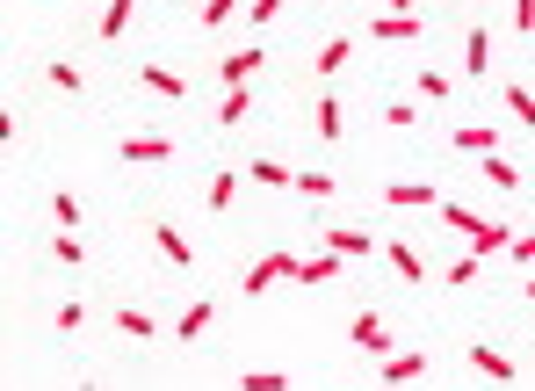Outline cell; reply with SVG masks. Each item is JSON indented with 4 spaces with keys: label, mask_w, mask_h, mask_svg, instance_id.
I'll list each match as a JSON object with an SVG mask.
<instances>
[{
    "label": "cell",
    "mask_w": 535,
    "mask_h": 391,
    "mask_svg": "<svg viewBox=\"0 0 535 391\" xmlns=\"http://www.w3.org/2000/svg\"><path fill=\"white\" fill-rule=\"evenodd\" d=\"M297 268H304V254L275 247V254H261V261H254V268H246V276H239V290H246V297H261L268 283H297Z\"/></svg>",
    "instance_id": "obj_1"
},
{
    "label": "cell",
    "mask_w": 535,
    "mask_h": 391,
    "mask_svg": "<svg viewBox=\"0 0 535 391\" xmlns=\"http://www.w3.org/2000/svg\"><path fill=\"white\" fill-rule=\"evenodd\" d=\"M116 160H123V167H167V160H174V138H167V131H123Z\"/></svg>",
    "instance_id": "obj_2"
},
{
    "label": "cell",
    "mask_w": 535,
    "mask_h": 391,
    "mask_svg": "<svg viewBox=\"0 0 535 391\" xmlns=\"http://www.w3.org/2000/svg\"><path fill=\"white\" fill-rule=\"evenodd\" d=\"M319 239H326L340 261H369V254H376V232H362V225H326Z\"/></svg>",
    "instance_id": "obj_3"
},
{
    "label": "cell",
    "mask_w": 535,
    "mask_h": 391,
    "mask_svg": "<svg viewBox=\"0 0 535 391\" xmlns=\"http://www.w3.org/2000/svg\"><path fill=\"white\" fill-rule=\"evenodd\" d=\"M348 341H355L362 355H384V348H391V319H384V312H355V319H348Z\"/></svg>",
    "instance_id": "obj_4"
},
{
    "label": "cell",
    "mask_w": 535,
    "mask_h": 391,
    "mask_svg": "<svg viewBox=\"0 0 535 391\" xmlns=\"http://www.w3.org/2000/svg\"><path fill=\"white\" fill-rule=\"evenodd\" d=\"M470 370L492 377V384H521V363H514V355H499V348H485V341H470Z\"/></svg>",
    "instance_id": "obj_5"
},
{
    "label": "cell",
    "mask_w": 535,
    "mask_h": 391,
    "mask_svg": "<svg viewBox=\"0 0 535 391\" xmlns=\"http://www.w3.org/2000/svg\"><path fill=\"white\" fill-rule=\"evenodd\" d=\"M261 66H268V51H254V44H246V51H225V58H217V80H225V87H246Z\"/></svg>",
    "instance_id": "obj_6"
},
{
    "label": "cell",
    "mask_w": 535,
    "mask_h": 391,
    "mask_svg": "<svg viewBox=\"0 0 535 391\" xmlns=\"http://www.w3.org/2000/svg\"><path fill=\"white\" fill-rule=\"evenodd\" d=\"M369 37H376V44H413V37H427V22H420V15H376Z\"/></svg>",
    "instance_id": "obj_7"
},
{
    "label": "cell",
    "mask_w": 535,
    "mask_h": 391,
    "mask_svg": "<svg viewBox=\"0 0 535 391\" xmlns=\"http://www.w3.org/2000/svg\"><path fill=\"white\" fill-rule=\"evenodd\" d=\"M463 239H470V254L485 261V254H507V247H514V225H492V218H478Z\"/></svg>",
    "instance_id": "obj_8"
},
{
    "label": "cell",
    "mask_w": 535,
    "mask_h": 391,
    "mask_svg": "<svg viewBox=\"0 0 535 391\" xmlns=\"http://www.w3.org/2000/svg\"><path fill=\"white\" fill-rule=\"evenodd\" d=\"M152 247H160L174 268H196V239H188L181 225H152Z\"/></svg>",
    "instance_id": "obj_9"
},
{
    "label": "cell",
    "mask_w": 535,
    "mask_h": 391,
    "mask_svg": "<svg viewBox=\"0 0 535 391\" xmlns=\"http://www.w3.org/2000/svg\"><path fill=\"white\" fill-rule=\"evenodd\" d=\"M434 363H427V348H405V355H384V370H376V377H384V384H413V377H427Z\"/></svg>",
    "instance_id": "obj_10"
},
{
    "label": "cell",
    "mask_w": 535,
    "mask_h": 391,
    "mask_svg": "<svg viewBox=\"0 0 535 391\" xmlns=\"http://www.w3.org/2000/svg\"><path fill=\"white\" fill-rule=\"evenodd\" d=\"M398 210H442V189H434V182H391L384 189Z\"/></svg>",
    "instance_id": "obj_11"
},
{
    "label": "cell",
    "mask_w": 535,
    "mask_h": 391,
    "mask_svg": "<svg viewBox=\"0 0 535 391\" xmlns=\"http://www.w3.org/2000/svg\"><path fill=\"white\" fill-rule=\"evenodd\" d=\"M138 80H145V87H152L160 102H188V80H181V73H167V66H152V58L138 66Z\"/></svg>",
    "instance_id": "obj_12"
},
{
    "label": "cell",
    "mask_w": 535,
    "mask_h": 391,
    "mask_svg": "<svg viewBox=\"0 0 535 391\" xmlns=\"http://www.w3.org/2000/svg\"><path fill=\"white\" fill-rule=\"evenodd\" d=\"M246 116H254V87H225V102H217V131H239Z\"/></svg>",
    "instance_id": "obj_13"
},
{
    "label": "cell",
    "mask_w": 535,
    "mask_h": 391,
    "mask_svg": "<svg viewBox=\"0 0 535 391\" xmlns=\"http://www.w3.org/2000/svg\"><path fill=\"white\" fill-rule=\"evenodd\" d=\"M348 58H355V37H326V44H319V58H311V73L333 80L340 66H348Z\"/></svg>",
    "instance_id": "obj_14"
},
{
    "label": "cell",
    "mask_w": 535,
    "mask_h": 391,
    "mask_svg": "<svg viewBox=\"0 0 535 391\" xmlns=\"http://www.w3.org/2000/svg\"><path fill=\"white\" fill-rule=\"evenodd\" d=\"M131 15H138V0H109V8H102V22H94V37H102V44H116L123 29H131Z\"/></svg>",
    "instance_id": "obj_15"
},
{
    "label": "cell",
    "mask_w": 535,
    "mask_h": 391,
    "mask_svg": "<svg viewBox=\"0 0 535 391\" xmlns=\"http://www.w3.org/2000/svg\"><path fill=\"white\" fill-rule=\"evenodd\" d=\"M463 73H470V80L492 73V37H485V29H470V37H463Z\"/></svg>",
    "instance_id": "obj_16"
},
{
    "label": "cell",
    "mask_w": 535,
    "mask_h": 391,
    "mask_svg": "<svg viewBox=\"0 0 535 391\" xmlns=\"http://www.w3.org/2000/svg\"><path fill=\"white\" fill-rule=\"evenodd\" d=\"M246 182H254V189H297V174L282 160H246Z\"/></svg>",
    "instance_id": "obj_17"
},
{
    "label": "cell",
    "mask_w": 535,
    "mask_h": 391,
    "mask_svg": "<svg viewBox=\"0 0 535 391\" xmlns=\"http://www.w3.org/2000/svg\"><path fill=\"white\" fill-rule=\"evenodd\" d=\"M239 174H246V167H217V174H210V218H225V210H232Z\"/></svg>",
    "instance_id": "obj_18"
},
{
    "label": "cell",
    "mask_w": 535,
    "mask_h": 391,
    "mask_svg": "<svg viewBox=\"0 0 535 391\" xmlns=\"http://www.w3.org/2000/svg\"><path fill=\"white\" fill-rule=\"evenodd\" d=\"M210 319H217V305H210V297H196V305H188V312L174 319V334H181V348H188V341H203V326H210Z\"/></svg>",
    "instance_id": "obj_19"
},
{
    "label": "cell",
    "mask_w": 535,
    "mask_h": 391,
    "mask_svg": "<svg viewBox=\"0 0 535 391\" xmlns=\"http://www.w3.org/2000/svg\"><path fill=\"white\" fill-rule=\"evenodd\" d=\"M116 326H123V341H152V334H160V319H152L145 305H123V312H116Z\"/></svg>",
    "instance_id": "obj_20"
},
{
    "label": "cell",
    "mask_w": 535,
    "mask_h": 391,
    "mask_svg": "<svg viewBox=\"0 0 535 391\" xmlns=\"http://www.w3.org/2000/svg\"><path fill=\"white\" fill-rule=\"evenodd\" d=\"M391 268H398V276L413 283V290L427 283V261H420V247H405V239H391Z\"/></svg>",
    "instance_id": "obj_21"
},
{
    "label": "cell",
    "mask_w": 535,
    "mask_h": 391,
    "mask_svg": "<svg viewBox=\"0 0 535 391\" xmlns=\"http://www.w3.org/2000/svg\"><path fill=\"white\" fill-rule=\"evenodd\" d=\"M311 131H319L326 145H333L340 131H348V116H340V102H333V95H319V109H311Z\"/></svg>",
    "instance_id": "obj_22"
},
{
    "label": "cell",
    "mask_w": 535,
    "mask_h": 391,
    "mask_svg": "<svg viewBox=\"0 0 535 391\" xmlns=\"http://www.w3.org/2000/svg\"><path fill=\"white\" fill-rule=\"evenodd\" d=\"M456 145L485 160V153H499V131H492V124H456Z\"/></svg>",
    "instance_id": "obj_23"
},
{
    "label": "cell",
    "mask_w": 535,
    "mask_h": 391,
    "mask_svg": "<svg viewBox=\"0 0 535 391\" xmlns=\"http://www.w3.org/2000/svg\"><path fill=\"white\" fill-rule=\"evenodd\" d=\"M478 174H485L492 189H521V167H514V160H499V153H485V160H478Z\"/></svg>",
    "instance_id": "obj_24"
},
{
    "label": "cell",
    "mask_w": 535,
    "mask_h": 391,
    "mask_svg": "<svg viewBox=\"0 0 535 391\" xmlns=\"http://www.w3.org/2000/svg\"><path fill=\"white\" fill-rule=\"evenodd\" d=\"M51 261H66V268H80V261H87V247H80V232H66V225H58V232H51Z\"/></svg>",
    "instance_id": "obj_25"
},
{
    "label": "cell",
    "mask_w": 535,
    "mask_h": 391,
    "mask_svg": "<svg viewBox=\"0 0 535 391\" xmlns=\"http://www.w3.org/2000/svg\"><path fill=\"white\" fill-rule=\"evenodd\" d=\"M51 326H58V334H66V341H73V334H80V326H87V305H80V297H66V305H58V312H51Z\"/></svg>",
    "instance_id": "obj_26"
},
{
    "label": "cell",
    "mask_w": 535,
    "mask_h": 391,
    "mask_svg": "<svg viewBox=\"0 0 535 391\" xmlns=\"http://www.w3.org/2000/svg\"><path fill=\"white\" fill-rule=\"evenodd\" d=\"M44 80H51V87H66V95H80V87H87V73H80V66H66V58H51Z\"/></svg>",
    "instance_id": "obj_27"
},
{
    "label": "cell",
    "mask_w": 535,
    "mask_h": 391,
    "mask_svg": "<svg viewBox=\"0 0 535 391\" xmlns=\"http://www.w3.org/2000/svg\"><path fill=\"white\" fill-rule=\"evenodd\" d=\"M507 109H514V124H528V131H535V95H528L521 80H507Z\"/></svg>",
    "instance_id": "obj_28"
},
{
    "label": "cell",
    "mask_w": 535,
    "mask_h": 391,
    "mask_svg": "<svg viewBox=\"0 0 535 391\" xmlns=\"http://www.w3.org/2000/svg\"><path fill=\"white\" fill-rule=\"evenodd\" d=\"M51 218L66 225V232H80V196H73V189H58V196H51Z\"/></svg>",
    "instance_id": "obj_29"
},
{
    "label": "cell",
    "mask_w": 535,
    "mask_h": 391,
    "mask_svg": "<svg viewBox=\"0 0 535 391\" xmlns=\"http://www.w3.org/2000/svg\"><path fill=\"white\" fill-rule=\"evenodd\" d=\"M239 8H246V0H203V8H196V22H203V29H217V22H232Z\"/></svg>",
    "instance_id": "obj_30"
},
{
    "label": "cell",
    "mask_w": 535,
    "mask_h": 391,
    "mask_svg": "<svg viewBox=\"0 0 535 391\" xmlns=\"http://www.w3.org/2000/svg\"><path fill=\"white\" fill-rule=\"evenodd\" d=\"M239 384L246 391H290V377H282V370H239Z\"/></svg>",
    "instance_id": "obj_31"
},
{
    "label": "cell",
    "mask_w": 535,
    "mask_h": 391,
    "mask_svg": "<svg viewBox=\"0 0 535 391\" xmlns=\"http://www.w3.org/2000/svg\"><path fill=\"white\" fill-rule=\"evenodd\" d=\"M442 283H449V290H463V283H478V254H463V261H449V268H442Z\"/></svg>",
    "instance_id": "obj_32"
},
{
    "label": "cell",
    "mask_w": 535,
    "mask_h": 391,
    "mask_svg": "<svg viewBox=\"0 0 535 391\" xmlns=\"http://www.w3.org/2000/svg\"><path fill=\"white\" fill-rule=\"evenodd\" d=\"M420 95H427V102H449V73H434V66H420Z\"/></svg>",
    "instance_id": "obj_33"
},
{
    "label": "cell",
    "mask_w": 535,
    "mask_h": 391,
    "mask_svg": "<svg viewBox=\"0 0 535 391\" xmlns=\"http://www.w3.org/2000/svg\"><path fill=\"white\" fill-rule=\"evenodd\" d=\"M297 189H304V196H319V203H326V196H333L340 182H333V174H297Z\"/></svg>",
    "instance_id": "obj_34"
},
{
    "label": "cell",
    "mask_w": 535,
    "mask_h": 391,
    "mask_svg": "<svg viewBox=\"0 0 535 391\" xmlns=\"http://www.w3.org/2000/svg\"><path fill=\"white\" fill-rule=\"evenodd\" d=\"M384 124H391V131H413L420 116H413V102H391V109H384Z\"/></svg>",
    "instance_id": "obj_35"
},
{
    "label": "cell",
    "mask_w": 535,
    "mask_h": 391,
    "mask_svg": "<svg viewBox=\"0 0 535 391\" xmlns=\"http://www.w3.org/2000/svg\"><path fill=\"white\" fill-rule=\"evenodd\" d=\"M282 15V0H246V22H275Z\"/></svg>",
    "instance_id": "obj_36"
},
{
    "label": "cell",
    "mask_w": 535,
    "mask_h": 391,
    "mask_svg": "<svg viewBox=\"0 0 535 391\" xmlns=\"http://www.w3.org/2000/svg\"><path fill=\"white\" fill-rule=\"evenodd\" d=\"M514 29H521V37H535V0H514Z\"/></svg>",
    "instance_id": "obj_37"
},
{
    "label": "cell",
    "mask_w": 535,
    "mask_h": 391,
    "mask_svg": "<svg viewBox=\"0 0 535 391\" xmlns=\"http://www.w3.org/2000/svg\"><path fill=\"white\" fill-rule=\"evenodd\" d=\"M507 254H514V261H528V268H535V232H514V247H507Z\"/></svg>",
    "instance_id": "obj_38"
},
{
    "label": "cell",
    "mask_w": 535,
    "mask_h": 391,
    "mask_svg": "<svg viewBox=\"0 0 535 391\" xmlns=\"http://www.w3.org/2000/svg\"><path fill=\"white\" fill-rule=\"evenodd\" d=\"M384 15H420V0H384Z\"/></svg>",
    "instance_id": "obj_39"
},
{
    "label": "cell",
    "mask_w": 535,
    "mask_h": 391,
    "mask_svg": "<svg viewBox=\"0 0 535 391\" xmlns=\"http://www.w3.org/2000/svg\"><path fill=\"white\" fill-rule=\"evenodd\" d=\"M528 305H535V276H528Z\"/></svg>",
    "instance_id": "obj_40"
},
{
    "label": "cell",
    "mask_w": 535,
    "mask_h": 391,
    "mask_svg": "<svg viewBox=\"0 0 535 391\" xmlns=\"http://www.w3.org/2000/svg\"><path fill=\"white\" fill-rule=\"evenodd\" d=\"M311 8H319V0H311Z\"/></svg>",
    "instance_id": "obj_41"
}]
</instances>
